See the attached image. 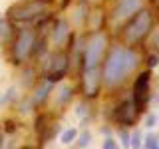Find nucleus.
<instances>
[{
	"label": "nucleus",
	"mask_w": 159,
	"mask_h": 149,
	"mask_svg": "<svg viewBox=\"0 0 159 149\" xmlns=\"http://www.w3.org/2000/svg\"><path fill=\"white\" fill-rule=\"evenodd\" d=\"M137 64H139V58L133 50L116 46L109 52V56L106 60V66H103V72H102L103 84L107 88H116L117 84H121L135 70Z\"/></svg>",
	"instance_id": "1"
},
{
	"label": "nucleus",
	"mask_w": 159,
	"mask_h": 149,
	"mask_svg": "<svg viewBox=\"0 0 159 149\" xmlns=\"http://www.w3.org/2000/svg\"><path fill=\"white\" fill-rule=\"evenodd\" d=\"M153 26V16L147 8H139L137 14H133V18L129 20V24L123 28V40L127 44H135L139 40H143L149 34V30Z\"/></svg>",
	"instance_id": "2"
},
{
	"label": "nucleus",
	"mask_w": 159,
	"mask_h": 149,
	"mask_svg": "<svg viewBox=\"0 0 159 149\" xmlns=\"http://www.w3.org/2000/svg\"><path fill=\"white\" fill-rule=\"evenodd\" d=\"M34 44H36V34H34V30H28V28L20 30L18 36L14 38V42H12V50H10L14 66H20V64H24L30 58V54H32V50H34Z\"/></svg>",
	"instance_id": "3"
},
{
	"label": "nucleus",
	"mask_w": 159,
	"mask_h": 149,
	"mask_svg": "<svg viewBox=\"0 0 159 149\" xmlns=\"http://www.w3.org/2000/svg\"><path fill=\"white\" fill-rule=\"evenodd\" d=\"M44 10H46V2L44 0H22V2H16L14 6L8 8V20L30 22V20L38 18Z\"/></svg>",
	"instance_id": "4"
},
{
	"label": "nucleus",
	"mask_w": 159,
	"mask_h": 149,
	"mask_svg": "<svg viewBox=\"0 0 159 149\" xmlns=\"http://www.w3.org/2000/svg\"><path fill=\"white\" fill-rule=\"evenodd\" d=\"M106 46H107L106 34L96 32L89 38V42L86 46V54H84V70L99 66V62H102V58H103V52H106Z\"/></svg>",
	"instance_id": "5"
},
{
	"label": "nucleus",
	"mask_w": 159,
	"mask_h": 149,
	"mask_svg": "<svg viewBox=\"0 0 159 149\" xmlns=\"http://www.w3.org/2000/svg\"><path fill=\"white\" fill-rule=\"evenodd\" d=\"M149 84H151V72H149V70L147 72H141L135 78V84H133V97H135L137 109L149 99Z\"/></svg>",
	"instance_id": "6"
},
{
	"label": "nucleus",
	"mask_w": 159,
	"mask_h": 149,
	"mask_svg": "<svg viewBox=\"0 0 159 149\" xmlns=\"http://www.w3.org/2000/svg\"><path fill=\"white\" fill-rule=\"evenodd\" d=\"M66 70H68V56L66 54H54L48 64V70H46V79L58 82V79L64 78Z\"/></svg>",
	"instance_id": "7"
},
{
	"label": "nucleus",
	"mask_w": 159,
	"mask_h": 149,
	"mask_svg": "<svg viewBox=\"0 0 159 149\" xmlns=\"http://www.w3.org/2000/svg\"><path fill=\"white\" fill-rule=\"evenodd\" d=\"M99 72L98 68H89V70H84V78H82V89H84V96L86 97H96L98 92H99Z\"/></svg>",
	"instance_id": "8"
},
{
	"label": "nucleus",
	"mask_w": 159,
	"mask_h": 149,
	"mask_svg": "<svg viewBox=\"0 0 159 149\" xmlns=\"http://www.w3.org/2000/svg\"><path fill=\"white\" fill-rule=\"evenodd\" d=\"M137 113H139V109L135 106V102L127 99V102H123V103H119V106H117L116 117H117V121L121 123L123 127H129V125H133V123H135Z\"/></svg>",
	"instance_id": "9"
},
{
	"label": "nucleus",
	"mask_w": 159,
	"mask_h": 149,
	"mask_svg": "<svg viewBox=\"0 0 159 149\" xmlns=\"http://www.w3.org/2000/svg\"><path fill=\"white\" fill-rule=\"evenodd\" d=\"M141 8V0H119L116 10H113V18L116 20H123L129 18Z\"/></svg>",
	"instance_id": "10"
},
{
	"label": "nucleus",
	"mask_w": 159,
	"mask_h": 149,
	"mask_svg": "<svg viewBox=\"0 0 159 149\" xmlns=\"http://www.w3.org/2000/svg\"><path fill=\"white\" fill-rule=\"evenodd\" d=\"M68 34H70L68 20H58L52 28V42L56 44V46H60V44H64V40L68 38Z\"/></svg>",
	"instance_id": "11"
},
{
	"label": "nucleus",
	"mask_w": 159,
	"mask_h": 149,
	"mask_svg": "<svg viewBox=\"0 0 159 149\" xmlns=\"http://www.w3.org/2000/svg\"><path fill=\"white\" fill-rule=\"evenodd\" d=\"M52 86H54V82L44 79V82L36 88V92H34V96H32V103H34V106H40V103L48 97V93L52 92Z\"/></svg>",
	"instance_id": "12"
},
{
	"label": "nucleus",
	"mask_w": 159,
	"mask_h": 149,
	"mask_svg": "<svg viewBox=\"0 0 159 149\" xmlns=\"http://www.w3.org/2000/svg\"><path fill=\"white\" fill-rule=\"evenodd\" d=\"M70 97H72V88H70V86H62V88H60V93H58V99H56V106H64V103H68Z\"/></svg>",
	"instance_id": "13"
},
{
	"label": "nucleus",
	"mask_w": 159,
	"mask_h": 149,
	"mask_svg": "<svg viewBox=\"0 0 159 149\" xmlns=\"http://www.w3.org/2000/svg\"><path fill=\"white\" fill-rule=\"evenodd\" d=\"M76 139H78V129H76V127H70V129H66V131L62 133L60 141H62L64 145H70V143H74Z\"/></svg>",
	"instance_id": "14"
},
{
	"label": "nucleus",
	"mask_w": 159,
	"mask_h": 149,
	"mask_svg": "<svg viewBox=\"0 0 159 149\" xmlns=\"http://www.w3.org/2000/svg\"><path fill=\"white\" fill-rule=\"evenodd\" d=\"M8 38H10V22L6 18L0 16V40H2V42H8Z\"/></svg>",
	"instance_id": "15"
},
{
	"label": "nucleus",
	"mask_w": 159,
	"mask_h": 149,
	"mask_svg": "<svg viewBox=\"0 0 159 149\" xmlns=\"http://www.w3.org/2000/svg\"><path fill=\"white\" fill-rule=\"evenodd\" d=\"M157 141H159V137L149 133V135H145V139H143L141 145H143V147H147V149H155V147H159V143H157Z\"/></svg>",
	"instance_id": "16"
},
{
	"label": "nucleus",
	"mask_w": 159,
	"mask_h": 149,
	"mask_svg": "<svg viewBox=\"0 0 159 149\" xmlns=\"http://www.w3.org/2000/svg\"><path fill=\"white\" fill-rule=\"evenodd\" d=\"M14 97H16V88H8V89H6V93L0 97V106H6V103H8V102H12Z\"/></svg>",
	"instance_id": "17"
},
{
	"label": "nucleus",
	"mask_w": 159,
	"mask_h": 149,
	"mask_svg": "<svg viewBox=\"0 0 159 149\" xmlns=\"http://www.w3.org/2000/svg\"><path fill=\"white\" fill-rule=\"evenodd\" d=\"M89 141H92V133H89V131H84L82 135L78 137V147H88Z\"/></svg>",
	"instance_id": "18"
},
{
	"label": "nucleus",
	"mask_w": 159,
	"mask_h": 149,
	"mask_svg": "<svg viewBox=\"0 0 159 149\" xmlns=\"http://www.w3.org/2000/svg\"><path fill=\"white\" fill-rule=\"evenodd\" d=\"M141 145V133L135 131V133H131V137H129V147H139Z\"/></svg>",
	"instance_id": "19"
},
{
	"label": "nucleus",
	"mask_w": 159,
	"mask_h": 149,
	"mask_svg": "<svg viewBox=\"0 0 159 149\" xmlns=\"http://www.w3.org/2000/svg\"><path fill=\"white\" fill-rule=\"evenodd\" d=\"M129 137H131V133H129L127 129H119V139H121V145H129Z\"/></svg>",
	"instance_id": "20"
},
{
	"label": "nucleus",
	"mask_w": 159,
	"mask_h": 149,
	"mask_svg": "<svg viewBox=\"0 0 159 149\" xmlns=\"http://www.w3.org/2000/svg\"><path fill=\"white\" fill-rule=\"evenodd\" d=\"M102 147H103V149H116V147H117V143H116V139H111V137H107V139H103V143H102Z\"/></svg>",
	"instance_id": "21"
},
{
	"label": "nucleus",
	"mask_w": 159,
	"mask_h": 149,
	"mask_svg": "<svg viewBox=\"0 0 159 149\" xmlns=\"http://www.w3.org/2000/svg\"><path fill=\"white\" fill-rule=\"evenodd\" d=\"M157 123V115L155 113H149V115L145 117V127H153Z\"/></svg>",
	"instance_id": "22"
},
{
	"label": "nucleus",
	"mask_w": 159,
	"mask_h": 149,
	"mask_svg": "<svg viewBox=\"0 0 159 149\" xmlns=\"http://www.w3.org/2000/svg\"><path fill=\"white\" fill-rule=\"evenodd\" d=\"M4 131H6V133H14V131H16V123H14V121H6Z\"/></svg>",
	"instance_id": "23"
},
{
	"label": "nucleus",
	"mask_w": 159,
	"mask_h": 149,
	"mask_svg": "<svg viewBox=\"0 0 159 149\" xmlns=\"http://www.w3.org/2000/svg\"><path fill=\"white\" fill-rule=\"evenodd\" d=\"M147 64H149V68H155L157 64H159V60H157V56H149V58H147Z\"/></svg>",
	"instance_id": "24"
},
{
	"label": "nucleus",
	"mask_w": 159,
	"mask_h": 149,
	"mask_svg": "<svg viewBox=\"0 0 159 149\" xmlns=\"http://www.w3.org/2000/svg\"><path fill=\"white\" fill-rule=\"evenodd\" d=\"M153 46H155V48H159V28L157 30H153Z\"/></svg>",
	"instance_id": "25"
},
{
	"label": "nucleus",
	"mask_w": 159,
	"mask_h": 149,
	"mask_svg": "<svg viewBox=\"0 0 159 149\" xmlns=\"http://www.w3.org/2000/svg\"><path fill=\"white\" fill-rule=\"evenodd\" d=\"M76 113H78L80 117H84V115H86V106H84V103H80L78 109H76Z\"/></svg>",
	"instance_id": "26"
},
{
	"label": "nucleus",
	"mask_w": 159,
	"mask_h": 149,
	"mask_svg": "<svg viewBox=\"0 0 159 149\" xmlns=\"http://www.w3.org/2000/svg\"><path fill=\"white\" fill-rule=\"evenodd\" d=\"M0 147H4V135L0 133Z\"/></svg>",
	"instance_id": "27"
},
{
	"label": "nucleus",
	"mask_w": 159,
	"mask_h": 149,
	"mask_svg": "<svg viewBox=\"0 0 159 149\" xmlns=\"http://www.w3.org/2000/svg\"><path fill=\"white\" fill-rule=\"evenodd\" d=\"M157 137H159V133H157Z\"/></svg>",
	"instance_id": "28"
},
{
	"label": "nucleus",
	"mask_w": 159,
	"mask_h": 149,
	"mask_svg": "<svg viewBox=\"0 0 159 149\" xmlns=\"http://www.w3.org/2000/svg\"><path fill=\"white\" fill-rule=\"evenodd\" d=\"M0 76H2V74H0Z\"/></svg>",
	"instance_id": "29"
}]
</instances>
